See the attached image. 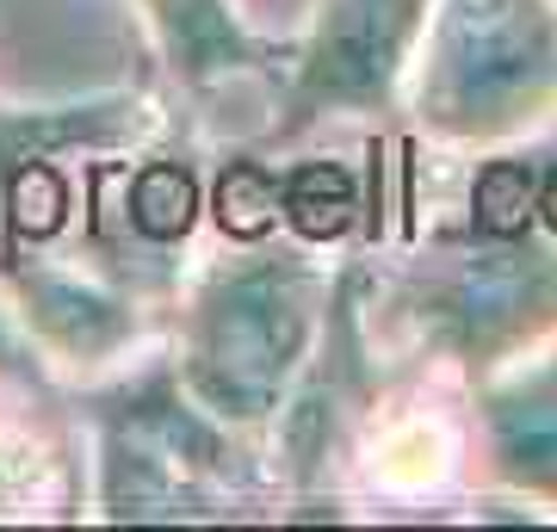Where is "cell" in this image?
Segmentation results:
<instances>
[{
    "mask_svg": "<svg viewBox=\"0 0 557 532\" xmlns=\"http://www.w3.org/2000/svg\"><path fill=\"white\" fill-rule=\"evenodd\" d=\"M545 211H552V223H557V180H552V198H545Z\"/></svg>",
    "mask_w": 557,
    "mask_h": 532,
    "instance_id": "6da1fadb",
    "label": "cell"
}]
</instances>
